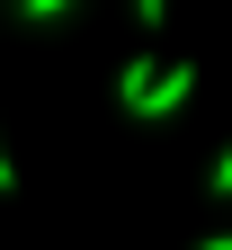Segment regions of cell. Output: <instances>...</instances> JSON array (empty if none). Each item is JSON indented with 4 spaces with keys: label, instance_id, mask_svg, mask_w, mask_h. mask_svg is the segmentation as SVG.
Masks as SVG:
<instances>
[{
    "label": "cell",
    "instance_id": "6da1fadb",
    "mask_svg": "<svg viewBox=\"0 0 232 250\" xmlns=\"http://www.w3.org/2000/svg\"><path fill=\"white\" fill-rule=\"evenodd\" d=\"M196 99V62H161V81H152V99H143V116H179Z\"/></svg>",
    "mask_w": 232,
    "mask_h": 250
},
{
    "label": "cell",
    "instance_id": "7a4b0ae2",
    "mask_svg": "<svg viewBox=\"0 0 232 250\" xmlns=\"http://www.w3.org/2000/svg\"><path fill=\"white\" fill-rule=\"evenodd\" d=\"M152 81H161V62H152V54H134V62L116 72V107H125V116H143V99H152Z\"/></svg>",
    "mask_w": 232,
    "mask_h": 250
},
{
    "label": "cell",
    "instance_id": "3957f363",
    "mask_svg": "<svg viewBox=\"0 0 232 250\" xmlns=\"http://www.w3.org/2000/svg\"><path fill=\"white\" fill-rule=\"evenodd\" d=\"M18 18L27 27H63V18H81V0H18Z\"/></svg>",
    "mask_w": 232,
    "mask_h": 250
},
{
    "label": "cell",
    "instance_id": "277c9868",
    "mask_svg": "<svg viewBox=\"0 0 232 250\" xmlns=\"http://www.w3.org/2000/svg\"><path fill=\"white\" fill-rule=\"evenodd\" d=\"M206 188H214V197H232V143H223V161L206 170Z\"/></svg>",
    "mask_w": 232,
    "mask_h": 250
},
{
    "label": "cell",
    "instance_id": "5b68a950",
    "mask_svg": "<svg viewBox=\"0 0 232 250\" xmlns=\"http://www.w3.org/2000/svg\"><path fill=\"white\" fill-rule=\"evenodd\" d=\"M9 188H18V161H9V143H0V197H9Z\"/></svg>",
    "mask_w": 232,
    "mask_h": 250
},
{
    "label": "cell",
    "instance_id": "8992f818",
    "mask_svg": "<svg viewBox=\"0 0 232 250\" xmlns=\"http://www.w3.org/2000/svg\"><path fill=\"white\" fill-rule=\"evenodd\" d=\"M196 250H232V232H214V241H196Z\"/></svg>",
    "mask_w": 232,
    "mask_h": 250
}]
</instances>
